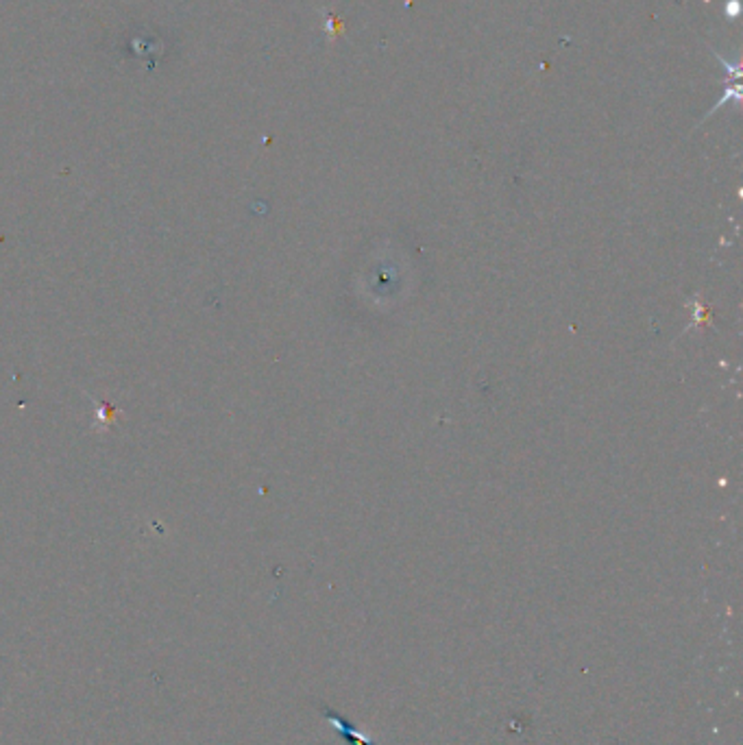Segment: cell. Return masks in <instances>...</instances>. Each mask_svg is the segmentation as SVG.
<instances>
[{"label": "cell", "instance_id": "obj_1", "mask_svg": "<svg viewBox=\"0 0 743 745\" xmlns=\"http://www.w3.org/2000/svg\"><path fill=\"white\" fill-rule=\"evenodd\" d=\"M323 715L330 719V724L334 725L336 734H339L342 741H347L349 745H375L369 737H364V734H362L360 730L349 722V719H345L340 713H336V710L323 706Z\"/></svg>", "mask_w": 743, "mask_h": 745}]
</instances>
